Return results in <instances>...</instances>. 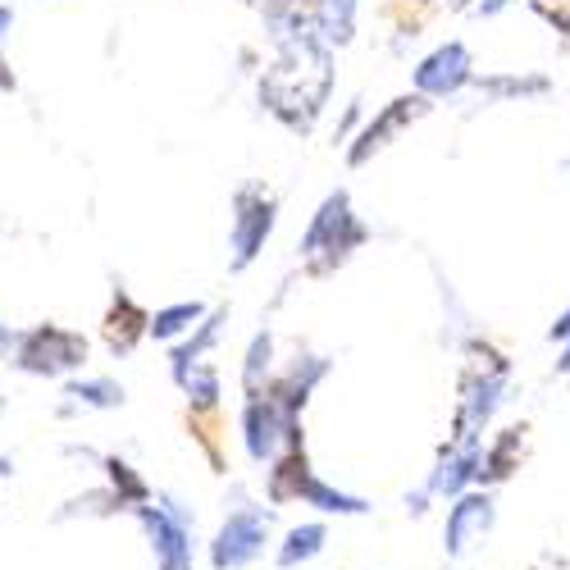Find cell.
Masks as SVG:
<instances>
[{"label":"cell","mask_w":570,"mask_h":570,"mask_svg":"<svg viewBox=\"0 0 570 570\" xmlns=\"http://www.w3.org/2000/svg\"><path fill=\"white\" fill-rule=\"evenodd\" d=\"M10 470H14V465H10V461H0V474H10Z\"/></svg>","instance_id":"cell-13"},{"label":"cell","mask_w":570,"mask_h":570,"mask_svg":"<svg viewBox=\"0 0 570 570\" xmlns=\"http://www.w3.org/2000/svg\"><path fill=\"white\" fill-rule=\"evenodd\" d=\"M520 456H525V430L511 424V430H502L480 456V489H493V484L511 480V474L520 470Z\"/></svg>","instance_id":"cell-5"},{"label":"cell","mask_w":570,"mask_h":570,"mask_svg":"<svg viewBox=\"0 0 570 570\" xmlns=\"http://www.w3.org/2000/svg\"><path fill=\"white\" fill-rule=\"evenodd\" d=\"M461 65H465V56H461V46H452V51H439L430 65L420 69V87H434V91H443V87H452L456 78H461Z\"/></svg>","instance_id":"cell-9"},{"label":"cell","mask_w":570,"mask_h":570,"mask_svg":"<svg viewBox=\"0 0 570 570\" xmlns=\"http://www.w3.org/2000/svg\"><path fill=\"white\" fill-rule=\"evenodd\" d=\"M539 10H548L561 28H570V0H557V6H539Z\"/></svg>","instance_id":"cell-11"},{"label":"cell","mask_w":570,"mask_h":570,"mask_svg":"<svg viewBox=\"0 0 570 570\" xmlns=\"http://www.w3.org/2000/svg\"><path fill=\"white\" fill-rule=\"evenodd\" d=\"M6 338H10V334H6V328H0V343H6Z\"/></svg>","instance_id":"cell-14"},{"label":"cell","mask_w":570,"mask_h":570,"mask_svg":"<svg viewBox=\"0 0 570 570\" xmlns=\"http://www.w3.org/2000/svg\"><path fill=\"white\" fill-rule=\"evenodd\" d=\"M147 334V315H141L137 306H128L124 302V315H119V306L110 311V324H106V343H110V352H132V343Z\"/></svg>","instance_id":"cell-7"},{"label":"cell","mask_w":570,"mask_h":570,"mask_svg":"<svg viewBox=\"0 0 570 570\" xmlns=\"http://www.w3.org/2000/svg\"><path fill=\"white\" fill-rule=\"evenodd\" d=\"M324 543H328V525H324V520H306V525H293L288 534H283L278 552H274V566H278V570H297V566L315 561V557L324 552Z\"/></svg>","instance_id":"cell-6"},{"label":"cell","mask_w":570,"mask_h":570,"mask_svg":"<svg viewBox=\"0 0 570 570\" xmlns=\"http://www.w3.org/2000/svg\"><path fill=\"white\" fill-rule=\"evenodd\" d=\"M82 361H87V343L78 334H60V328H37L19 352V365L32 374H60Z\"/></svg>","instance_id":"cell-4"},{"label":"cell","mask_w":570,"mask_h":570,"mask_svg":"<svg viewBox=\"0 0 570 570\" xmlns=\"http://www.w3.org/2000/svg\"><path fill=\"white\" fill-rule=\"evenodd\" d=\"M498 525V507H493V493L489 489H470L465 498L452 502L448 511V525H443V552L448 561H461L480 548Z\"/></svg>","instance_id":"cell-3"},{"label":"cell","mask_w":570,"mask_h":570,"mask_svg":"<svg viewBox=\"0 0 570 570\" xmlns=\"http://www.w3.org/2000/svg\"><path fill=\"white\" fill-rule=\"evenodd\" d=\"M137 525L151 539L160 570H193L197 566V515L174 493H156V502L137 507Z\"/></svg>","instance_id":"cell-1"},{"label":"cell","mask_w":570,"mask_h":570,"mask_svg":"<svg viewBox=\"0 0 570 570\" xmlns=\"http://www.w3.org/2000/svg\"><path fill=\"white\" fill-rule=\"evenodd\" d=\"M65 397H69V406H119L124 389L115 379H91V384H69Z\"/></svg>","instance_id":"cell-8"},{"label":"cell","mask_w":570,"mask_h":570,"mask_svg":"<svg viewBox=\"0 0 570 570\" xmlns=\"http://www.w3.org/2000/svg\"><path fill=\"white\" fill-rule=\"evenodd\" d=\"M197 315H202L197 306H174V311H160V315H156V324H151V334H156V338H174V334H183V328L193 324Z\"/></svg>","instance_id":"cell-10"},{"label":"cell","mask_w":570,"mask_h":570,"mask_svg":"<svg viewBox=\"0 0 570 570\" xmlns=\"http://www.w3.org/2000/svg\"><path fill=\"white\" fill-rule=\"evenodd\" d=\"M552 343H570V315H561V320H557V328H552Z\"/></svg>","instance_id":"cell-12"},{"label":"cell","mask_w":570,"mask_h":570,"mask_svg":"<svg viewBox=\"0 0 570 570\" xmlns=\"http://www.w3.org/2000/svg\"><path fill=\"white\" fill-rule=\"evenodd\" d=\"M269 525H274V507L237 502L210 539V570H247L252 561H261L269 543Z\"/></svg>","instance_id":"cell-2"}]
</instances>
